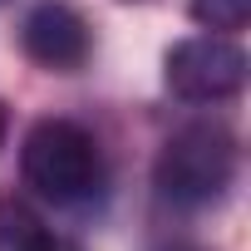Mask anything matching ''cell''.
Instances as JSON below:
<instances>
[{
  "instance_id": "cell-6",
  "label": "cell",
  "mask_w": 251,
  "mask_h": 251,
  "mask_svg": "<svg viewBox=\"0 0 251 251\" xmlns=\"http://www.w3.org/2000/svg\"><path fill=\"white\" fill-rule=\"evenodd\" d=\"M192 20L202 25V30H222V35H231V30H241L246 20H251V0H192Z\"/></svg>"
},
{
  "instance_id": "cell-8",
  "label": "cell",
  "mask_w": 251,
  "mask_h": 251,
  "mask_svg": "<svg viewBox=\"0 0 251 251\" xmlns=\"http://www.w3.org/2000/svg\"><path fill=\"white\" fill-rule=\"evenodd\" d=\"M59 251H69V246H59Z\"/></svg>"
},
{
  "instance_id": "cell-1",
  "label": "cell",
  "mask_w": 251,
  "mask_h": 251,
  "mask_svg": "<svg viewBox=\"0 0 251 251\" xmlns=\"http://www.w3.org/2000/svg\"><path fill=\"white\" fill-rule=\"evenodd\" d=\"M236 177V138L222 123H187L177 128L158 163H153V182L168 202L177 207H212Z\"/></svg>"
},
{
  "instance_id": "cell-4",
  "label": "cell",
  "mask_w": 251,
  "mask_h": 251,
  "mask_svg": "<svg viewBox=\"0 0 251 251\" xmlns=\"http://www.w3.org/2000/svg\"><path fill=\"white\" fill-rule=\"evenodd\" d=\"M20 45H25V54L40 69L74 74V69L89 64L94 35H89V20L74 5H64V0H40L25 15V25H20Z\"/></svg>"
},
{
  "instance_id": "cell-2",
  "label": "cell",
  "mask_w": 251,
  "mask_h": 251,
  "mask_svg": "<svg viewBox=\"0 0 251 251\" xmlns=\"http://www.w3.org/2000/svg\"><path fill=\"white\" fill-rule=\"evenodd\" d=\"M20 173L40 197L79 202L99 187L103 163H99V143L89 128H79L69 118H40L20 143Z\"/></svg>"
},
{
  "instance_id": "cell-5",
  "label": "cell",
  "mask_w": 251,
  "mask_h": 251,
  "mask_svg": "<svg viewBox=\"0 0 251 251\" xmlns=\"http://www.w3.org/2000/svg\"><path fill=\"white\" fill-rule=\"evenodd\" d=\"M0 251H59V241L35 207L0 197Z\"/></svg>"
},
{
  "instance_id": "cell-7",
  "label": "cell",
  "mask_w": 251,
  "mask_h": 251,
  "mask_svg": "<svg viewBox=\"0 0 251 251\" xmlns=\"http://www.w3.org/2000/svg\"><path fill=\"white\" fill-rule=\"evenodd\" d=\"M5 133H10V108L0 103V143H5Z\"/></svg>"
},
{
  "instance_id": "cell-3",
  "label": "cell",
  "mask_w": 251,
  "mask_h": 251,
  "mask_svg": "<svg viewBox=\"0 0 251 251\" xmlns=\"http://www.w3.org/2000/svg\"><path fill=\"white\" fill-rule=\"evenodd\" d=\"M163 79L187 103H222L246 84V50L226 35H192L177 40L163 59Z\"/></svg>"
}]
</instances>
